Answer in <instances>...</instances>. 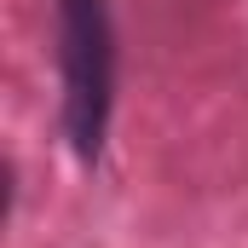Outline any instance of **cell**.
<instances>
[{"label": "cell", "instance_id": "1", "mask_svg": "<svg viewBox=\"0 0 248 248\" xmlns=\"http://www.w3.org/2000/svg\"><path fill=\"white\" fill-rule=\"evenodd\" d=\"M110 12L104 0H63V116L81 156L98 150L110 116Z\"/></svg>", "mask_w": 248, "mask_h": 248}]
</instances>
